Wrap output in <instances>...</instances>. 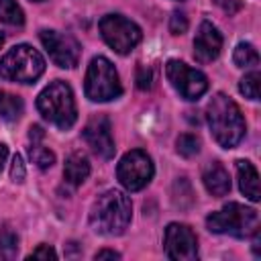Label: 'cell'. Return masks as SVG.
Returning <instances> with one entry per match:
<instances>
[{"label": "cell", "instance_id": "cell-1", "mask_svg": "<svg viewBox=\"0 0 261 261\" xmlns=\"http://www.w3.org/2000/svg\"><path fill=\"white\" fill-rule=\"evenodd\" d=\"M206 120L214 141L224 149H232L245 135V118L241 114V108L232 98L222 92L214 94L208 102Z\"/></svg>", "mask_w": 261, "mask_h": 261}, {"label": "cell", "instance_id": "cell-2", "mask_svg": "<svg viewBox=\"0 0 261 261\" xmlns=\"http://www.w3.org/2000/svg\"><path fill=\"white\" fill-rule=\"evenodd\" d=\"M133 204L130 198L120 190H108L96 198L90 208V224L96 232L118 237L130 224Z\"/></svg>", "mask_w": 261, "mask_h": 261}, {"label": "cell", "instance_id": "cell-3", "mask_svg": "<svg viewBox=\"0 0 261 261\" xmlns=\"http://www.w3.org/2000/svg\"><path fill=\"white\" fill-rule=\"evenodd\" d=\"M37 108L43 114L45 120H49L51 124L59 126V128H69L73 126L75 118H77V108H75V100H73V92L69 88V84L55 80L51 82L37 98Z\"/></svg>", "mask_w": 261, "mask_h": 261}, {"label": "cell", "instance_id": "cell-4", "mask_svg": "<svg viewBox=\"0 0 261 261\" xmlns=\"http://www.w3.org/2000/svg\"><path fill=\"white\" fill-rule=\"evenodd\" d=\"M206 226L216 234H230L237 239L251 237L259 228V214L253 208H247L239 202H228L222 210L208 214Z\"/></svg>", "mask_w": 261, "mask_h": 261}, {"label": "cell", "instance_id": "cell-5", "mask_svg": "<svg viewBox=\"0 0 261 261\" xmlns=\"http://www.w3.org/2000/svg\"><path fill=\"white\" fill-rule=\"evenodd\" d=\"M45 71L43 55L31 45H16L0 59V77L18 84H33Z\"/></svg>", "mask_w": 261, "mask_h": 261}, {"label": "cell", "instance_id": "cell-6", "mask_svg": "<svg viewBox=\"0 0 261 261\" xmlns=\"http://www.w3.org/2000/svg\"><path fill=\"white\" fill-rule=\"evenodd\" d=\"M86 96L94 102H108L122 94V86L114 65L106 57H94L86 71Z\"/></svg>", "mask_w": 261, "mask_h": 261}, {"label": "cell", "instance_id": "cell-7", "mask_svg": "<svg viewBox=\"0 0 261 261\" xmlns=\"http://www.w3.org/2000/svg\"><path fill=\"white\" fill-rule=\"evenodd\" d=\"M98 27H100V35L106 41V45L112 47L120 55L130 53L143 37L141 29L133 20L124 18L122 14H106L102 16Z\"/></svg>", "mask_w": 261, "mask_h": 261}, {"label": "cell", "instance_id": "cell-8", "mask_svg": "<svg viewBox=\"0 0 261 261\" xmlns=\"http://www.w3.org/2000/svg\"><path fill=\"white\" fill-rule=\"evenodd\" d=\"M155 169H153V161L151 157L141 151V149H133L128 153L122 155V159L118 161L116 167V175L118 181L128 190V192H139L143 190L151 177H153Z\"/></svg>", "mask_w": 261, "mask_h": 261}, {"label": "cell", "instance_id": "cell-9", "mask_svg": "<svg viewBox=\"0 0 261 261\" xmlns=\"http://www.w3.org/2000/svg\"><path fill=\"white\" fill-rule=\"evenodd\" d=\"M165 73H167V80L171 82V86L186 100H198L208 90V77L202 71L186 65L184 61L169 59L165 65Z\"/></svg>", "mask_w": 261, "mask_h": 261}, {"label": "cell", "instance_id": "cell-10", "mask_svg": "<svg viewBox=\"0 0 261 261\" xmlns=\"http://www.w3.org/2000/svg\"><path fill=\"white\" fill-rule=\"evenodd\" d=\"M165 253L175 261H194L198 259V239L188 224L171 222L165 228Z\"/></svg>", "mask_w": 261, "mask_h": 261}, {"label": "cell", "instance_id": "cell-11", "mask_svg": "<svg viewBox=\"0 0 261 261\" xmlns=\"http://www.w3.org/2000/svg\"><path fill=\"white\" fill-rule=\"evenodd\" d=\"M39 37H41V43L47 49V53H49V57H51V61L55 65L65 67V69L77 65L80 45H77V41L73 37L63 35L59 31H49V29L41 31Z\"/></svg>", "mask_w": 261, "mask_h": 261}, {"label": "cell", "instance_id": "cell-12", "mask_svg": "<svg viewBox=\"0 0 261 261\" xmlns=\"http://www.w3.org/2000/svg\"><path fill=\"white\" fill-rule=\"evenodd\" d=\"M84 139L88 143V147L102 159H110L114 157V139H112V126L108 116L104 114H96L88 120V124L84 126Z\"/></svg>", "mask_w": 261, "mask_h": 261}, {"label": "cell", "instance_id": "cell-13", "mask_svg": "<svg viewBox=\"0 0 261 261\" xmlns=\"http://www.w3.org/2000/svg\"><path fill=\"white\" fill-rule=\"evenodd\" d=\"M222 49V35L218 33V29L208 22L202 20L198 27V33L194 37V57L198 63H210L220 55Z\"/></svg>", "mask_w": 261, "mask_h": 261}, {"label": "cell", "instance_id": "cell-14", "mask_svg": "<svg viewBox=\"0 0 261 261\" xmlns=\"http://www.w3.org/2000/svg\"><path fill=\"white\" fill-rule=\"evenodd\" d=\"M202 181L206 186V190L220 198V196H226L230 192V177H228V171L218 163V161H212L204 167V173H202Z\"/></svg>", "mask_w": 261, "mask_h": 261}, {"label": "cell", "instance_id": "cell-15", "mask_svg": "<svg viewBox=\"0 0 261 261\" xmlns=\"http://www.w3.org/2000/svg\"><path fill=\"white\" fill-rule=\"evenodd\" d=\"M234 167H237V177H239L241 192L251 202H259V198H261V194H259V173H257L255 165L247 159H239Z\"/></svg>", "mask_w": 261, "mask_h": 261}, {"label": "cell", "instance_id": "cell-16", "mask_svg": "<svg viewBox=\"0 0 261 261\" xmlns=\"http://www.w3.org/2000/svg\"><path fill=\"white\" fill-rule=\"evenodd\" d=\"M90 175V163L86 159V155L82 153H73L65 159L63 165V177L69 186H82Z\"/></svg>", "mask_w": 261, "mask_h": 261}, {"label": "cell", "instance_id": "cell-17", "mask_svg": "<svg viewBox=\"0 0 261 261\" xmlns=\"http://www.w3.org/2000/svg\"><path fill=\"white\" fill-rule=\"evenodd\" d=\"M24 110V104H22V98H18L16 94H10V92H0V116L6 120V122H14L20 118Z\"/></svg>", "mask_w": 261, "mask_h": 261}, {"label": "cell", "instance_id": "cell-18", "mask_svg": "<svg viewBox=\"0 0 261 261\" xmlns=\"http://www.w3.org/2000/svg\"><path fill=\"white\" fill-rule=\"evenodd\" d=\"M29 157L39 169H49L55 163V153L43 145V139H33L29 147Z\"/></svg>", "mask_w": 261, "mask_h": 261}, {"label": "cell", "instance_id": "cell-19", "mask_svg": "<svg viewBox=\"0 0 261 261\" xmlns=\"http://www.w3.org/2000/svg\"><path fill=\"white\" fill-rule=\"evenodd\" d=\"M237 67H255L259 63V53L251 43H239L232 55Z\"/></svg>", "mask_w": 261, "mask_h": 261}, {"label": "cell", "instance_id": "cell-20", "mask_svg": "<svg viewBox=\"0 0 261 261\" xmlns=\"http://www.w3.org/2000/svg\"><path fill=\"white\" fill-rule=\"evenodd\" d=\"M16 253H18V234L8 224H4L0 228V255L4 259H14Z\"/></svg>", "mask_w": 261, "mask_h": 261}, {"label": "cell", "instance_id": "cell-21", "mask_svg": "<svg viewBox=\"0 0 261 261\" xmlns=\"http://www.w3.org/2000/svg\"><path fill=\"white\" fill-rule=\"evenodd\" d=\"M0 22L20 27L24 22L22 8L16 4V0H0Z\"/></svg>", "mask_w": 261, "mask_h": 261}, {"label": "cell", "instance_id": "cell-22", "mask_svg": "<svg viewBox=\"0 0 261 261\" xmlns=\"http://www.w3.org/2000/svg\"><path fill=\"white\" fill-rule=\"evenodd\" d=\"M175 145H177V153L181 157H194L200 151V139L196 135H192V133L179 135L177 141H175Z\"/></svg>", "mask_w": 261, "mask_h": 261}, {"label": "cell", "instance_id": "cell-23", "mask_svg": "<svg viewBox=\"0 0 261 261\" xmlns=\"http://www.w3.org/2000/svg\"><path fill=\"white\" fill-rule=\"evenodd\" d=\"M259 82H261V75H259L257 71L247 73V75L241 80V84H239L241 94H243L245 98H249V100H259Z\"/></svg>", "mask_w": 261, "mask_h": 261}, {"label": "cell", "instance_id": "cell-24", "mask_svg": "<svg viewBox=\"0 0 261 261\" xmlns=\"http://www.w3.org/2000/svg\"><path fill=\"white\" fill-rule=\"evenodd\" d=\"M169 31L171 35H181L188 31V16L184 12H173L169 18Z\"/></svg>", "mask_w": 261, "mask_h": 261}, {"label": "cell", "instance_id": "cell-25", "mask_svg": "<svg viewBox=\"0 0 261 261\" xmlns=\"http://www.w3.org/2000/svg\"><path fill=\"white\" fill-rule=\"evenodd\" d=\"M151 82H153L151 69L145 67V65H139V69H137V86H139V90H149Z\"/></svg>", "mask_w": 261, "mask_h": 261}, {"label": "cell", "instance_id": "cell-26", "mask_svg": "<svg viewBox=\"0 0 261 261\" xmlns=\"http://www.w3.org/2000/svg\"><path fill=\"white\" fill-rule=\"evenodd\" d=\"M10 177L14 181H22L24 179V163L20 159V155H14L12 157V167H10Z\"/></svg>", "mask_w": 261, "mask_h": 261}, {"label": "cell", "instance_id": "cell-27", "mask_svg": "<svg viewBox=\"0 0 261 261\" xmlns=\"http://www.w3.org/2000/svg\"><path fill=\"white\" fill-rule=\"evenodd\" d=\"M218 8H222L226 14H237L243 8V0H214Z\"/></svg>", "mask_w": 261, "mask_h": 261}, {"label": "cell", "instance_id": "cell-28", "mask_svg": "<svg viewBox=\"0 0 261 261\" xmlns=\"http://www.w3.org/2000/svg\"><path fill=\"white\" fill-rule=\"evenodd\" d=\"M27 259H57V253H55L49 245H41V247H37Z\"/></svg>", "mask_w": 261, "mask_h": 261}, {"label": "cell", "instance_id": "cell-29", "mask_svg": "<svg viewBox=\"0 0 261 261\" xmlns=\"http://www.w3.org/2000/svg\"><path fill=\"white\" fill-rule=\"evenodd\" d=\"M94 259L98 261V259H120V253H116V251H112V249H102V251H98L96 255H94Z\"/></svg>", "mask_w": 261, "mask_h": 261}, {"label": "cell", "instance_id": "cell-30", "mask_svg": "<svg viewBox=\"0 0 261 261\" xmlns=\"http://www.w3.org/2000/svg\"><path fill=\"white\" fill-rule=\"evenodd\" d=\"M6 155H8V149H6L4 143H0V169H2V165H4V161H6Z\"/></svg>", "mask_w": 261, "mask_h": 261}, {"label": "cell", "instance_id": "cell-31", "mask_svg": "<svg viewBox=\"0 0 261 261\" xmlns=\"http://www.w3.org/2000/svg\"><path fill=\"white\" fill-rule=\"evenodd\" d=\"M2 43H4V37H2V33H0V47H2Z\"/></svg>", "mask_w": 261, "mask_h": 261}, {"label": "cell", "instance_id": "cell-32", "mask_svg": "<svg viewBox=\"0 0 261 261\" xmlns=\"http://www.w3.org/2000/svg\"><path fill=\"white\" fill-rule=\"evenodd\" d=\"M35 2H41V0H35Z\"/></svg>", "mask_w": 261, "mask_h": 261}]
</instances>
